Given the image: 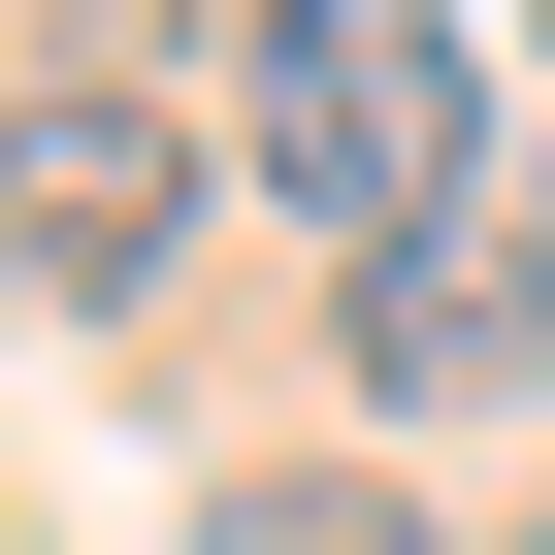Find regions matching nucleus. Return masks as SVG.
Here are the masks:
<instances>
[{"instance_id":"obj_1","label":"nucleus","mask_w":555,"mask_h":555,"mask_svg":"<svg viewBox=\"0 0 555 555\" xmlns=\"http://www.w3.org/2000/svg\"><path fill=\"white\" fill-rule=\"evenodd\" d=\"M229 164L327 261H425V229H490V66L425 34V0H261L229 34Z\"/></svg>"},{"instance_id":"obj_2","label":"nucleus","mask_w":555,"mask_h":555,"mask_svg":"<svg viewBox=\"0 0 555 555\" xmlns=\"http://www.w3.org/2000/svg\"><path fill=\"white\" fill-rule=\"evenodd\" d=\"M196 99L164 66H99V34H34V66H0V261H34V327H131L164 295V261H196Z\"/></svg>"},{"instance_id":"obj_3","label":"nucleus","mask_w":555,"mask_h":555,"mask_svg":"<svg viewBox=\"0 0 555 555\" xmlns=\"http://www.w3.org/2000/svg\"><path fill=\"white\" fill-rule=\"evenodd\" d=\"M196 555H457L392 457H261V490H196Z\"/></svg>"}]
</instances>
